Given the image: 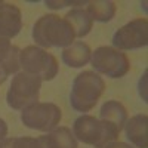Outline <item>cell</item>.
<instances>
[{"mask_svg":"<svg viewBox=\"0 0 148 148\" xmlns=\"http://www.w3.org/2000/svg\"><path fill=\"white\" fill-rule=\"evenodd\" d=\"M19 47L14 46L8 39H0V84L9 76L19 70Z\"/></svg>","mask_w":148,"mask_h":148,"instance_id":"obj_10","label":"cell"},{"mask_svg":"<svg viewBox=\"0 0 148 148\" xmlns=\"http://www.w3.org/2000/svg\"><path fill=\"white\" fill-rule=\"evenodd\" d=\"M116 3L110 0H95L88 2V14L90 15L92 21L98 22H108L116 15Z\"/></svg>","mask_w":148,"mask_h":148,"instance_id":"obj_15","label":"cell"},{"mask_svg":"<svg viewBox=\"0 0 148 148\" xmlns=\"http://www.w3.org/2000/svg\"><path fill=\"white\" fill-rule=\"evenodd\" d=\"M99 120H105L110 121L121 132V129L125 127V123L127 120V111L125 108V105L120 104L119 101H107L99 111Z\"/></svg>","mask_w":148,"mask_h":148,"instance_id":"obj_14","label":"cell"},{"mask_svg":"<svg viewBox=\"0 0 148 148\" xmlns=\"http://www.w3.org/2000/svg\"><path fill=\"white\" fill-rule=\"evenodd\" d=\"M64 19L70 24V27L74 33V37H84L88 36L93 27V21L86 9H71L67 12Z\"/></svg>","mask_w":148,"mask_h":148,"instance_id":"obj_13","label":"cell"},{"mask_svg":"<svg viewBox=\"0 0 148 148\" xmlns=\"http://www.w3.org/2000/svg\"><path fill=\"white\" fill-rule=\"evenodd\" d=\"M126 138L136 148L148 147V117L147 114H136L126 120L125 127Z\"/></svg>","mask_w":148,"mask_h":148,"instance_id":"obj_11","label":"cell"},{"mask_svg":"<svg viewBox=\"0 0 148 148\" xmlns=\"http://www.w3.org/2000/svg\"><path fill=\"white\" fill-rule=\"evenodd\" d=\"M73 6V5H83V2H53V0H49L46 2V6L51 9H62L65 6Z\"/></svg>","mask_w":148,"mask_h":148,"instance_id":"obj_18","label":"cell"},{"mask_svg":"<svg viewBox=\"0 0 148 148\" xmlns=\"http://www.w3.org/2000/svg\"><path fill=\"white\" fill-rule=\"evenodd\" d=\"M42 79L27 73H16L12 79L9 90L6 93L8 105L12 110H24L25 107L36 104L40 96Z\"/></svg>","mask_w":148,"mask_h":148,"instance_id":"obj_5","label":"cell"},{"mask_svg":"<svg viewBox=\"0 0 148 148\" xmlns=\"http://www.w3.org/2000/svg\"><path fill=\"white\" fill-rule=\"evenodd\" d=\"M104 148H132L129 144H126V142H117V141H113V142H110V144H107Z\"/></svg>","mask_w":148,"mask_h":148,"instance_id":"obj_20","label":"cell"},{"mask_svg":"<svg viewBox=\"0 0 148 148\" xmlns=\"http://www.w3.org/2000/svg\"><path fill=\"white\" fill-rule=\"evenodd\" d=\"M33 40L42 47H67L74 43V33L64 18L47 14L36 21Z\"/></svg>","mask_w":148,"mask_h":148,"instance_id":"obj_1","label":"cell"},{"mask_svg":"<svg viewBox=\"0 0 148 148\" xmlns=\"http://www.w3.org/2000/svg\"><path fill=\"white\" fill-rule=\"evenodd\" d=\"M22 28L21 9L14 3L0 2V39H12Z\"/></svg>","mask_w":148,"mask_h":148,"instance_id":"obj_9","label":"cell"},{"mask_svg":"<svg viewBox=\"0 0 148 148\" xmlns=\"http://www.w3.org/2000/svg\"><path fill=\"white\" fill-rule=\"evenodd\" d=\"M0 148H51L46 135L39 138L21 136V138H9L0 142Z\"/></svg>","mask_w":148,"mask_h":148,"instance_id":"obj_17","label":"cell"},{"mask_svg":"<svg viewBox=\"0 0 148 148\" xmlns=\"http://www.w3.org/2000/svg\"><path fill=\"white\" fill-rule=\"evenodd\" d=\"M73 133L76 139L95 148H104L119 138L120 130L110 121L98 120L93 116H80L74 120Z\"/></svg>","mask_w":148,"mask_h":148,"instance_id":"obj_3","label":"cell"},{"mask_svg":"<svg viewBox=\"0 0 148 148\" xmlns=\"http://www.w3.org/2000/svg\"><path fill=\"white\" fill-rule=\"evenodd\" d=\"M92 51L84 42H74L62 51L64 64L71 68H82L90 61Z\"/></svg>","mask_w":148,"mask_h":148,"instance_id":"obj_12","label":"cell"},{"mask_svg":"<svg viewBox=\"0 0 148 148\" xmlns=\"http://www.w3.org/2000/svg\"><path fill=\"white\" fill-rule=\"evenodd\" d=\"M105 90V82L95 71H83L76 76L71 86L70 104L79 113H88L99 101Z\"/></svg>","mask_w":148,"mask_h":148,"instance_id":"obj_2","label":"cell"},{"mask_svg":"<svg viewBox=\"0 0 148 148\" xmlns=\"http://www.w3.org/2000/svg\"><path fill=\"white\" fill-rule=\"evenodd\" d=\"M22 125L40 132H51L61 121V108L52 102H36L21 110Z\"/></svg>","mask_w":148,"mask_h":148,"instance_id":"obj_7","label":"cell"},{"mask_svg":"<svg viewBox=\"0 0 148 148\" xmlns=\"http://www.w3.org/2000/svg\"><path fill=\"white\" fill-rule=\"evenodd\" d=\"M6 135H8V125L3 119H0V142L6 139Z\"/></svg>","mask_w":148,"mask_h":148,"instance_id":"obj_19","label":"cell"},{"mask_svg":"<svg viewBox=\"0 0 148 148\" xmlns=\"http://www.w3.org/2000/svg\"><path fill=\"white\" fill-rule=\"evenodd\" d=\"M90 62L98 73L110 79H120L126 76L130 70V61L127 55L111 46H101L95 49L90 56Z\"/></svg>","mask_w":148,"mask_h":148,"instance_id":"obj_6","label":"cell"},{"mask_svg":"<svg viewBox=\"0 0 148 148\" xmlns=\"http://www.w3.org/2000/svg\"><path fill=\"white\" fill-rule=\"evenodd\" d=\"M148 45V21L136 18L119 28L113 36V46L117 51H135Z\"/></svg>","mask_w":148,"mask_h":148,"instance_id":"obj_8","label":"cell"},{"mask_svg":"<svg viewBox=\"0 0 148 148\" xmlns=\"http://www.w3.org/2000/svg\"><path fill=\"white\" fill-rule=\"evenodd\" d=\"M46 138L49 141L51 148H77V139L74 136L71 129L65 126H59L51 130Z\"/></svg>","mask_w":148,"mask_h":148,"instance_id":"obj_16","label":"cell"},{"mask_svg":"<svg viewBox=\"0 0 148 148\" xmlns=\"http://www.w3.org/2000/svg\"><path fill=\"white\" fill-rule=\"evenodd\" d=\"M19 67L24 73L51 82L56 77L59 65L56 58L39 46H27L19 52Z\"/></svg>","mask_w":148,"mask_h":148,"instance_id":"obj_4","label":"cell"}]
</instances>
